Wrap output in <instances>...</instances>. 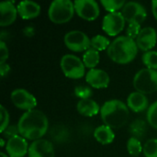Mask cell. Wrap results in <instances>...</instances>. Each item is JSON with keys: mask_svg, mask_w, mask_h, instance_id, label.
Listing matches in <instances>:
<instances>
[{"mask_svg": "<svg viewBox=\"0 0 157 157\" xmlns=\"http://www.w3.org/2000/svg\"><path fill=\"white\" fill-rule=\"evenodd\" d=\"M101 4L107 11L109 13H114L119 12L120 9H122L126 3L123 0H101Z\"/></svg>", "mask_w": 157, "mask_h": 157, "instance_id": "26", "label": "cell"}, {"mask_svg": "<svg viewBox=\"0 0 157 157\" xmlns=\"http://www.w3.org/2000/svg\"><path fill=\"white\" fill-rule=\"evenodd\" d=\"M145 157H157V139L148 140L143 148Z\"/></svg>", "mask_w": 157, "mask_h": 157, "instance_id": "27", "label": "cell"}, {"mask_svg": "<svg viewBox=\"0 0 157 157\" xmlns=\"http://www.w3.org/2000/svg\"><path fill=\"white\" fill-rule=\"evenodd\" d=\"M136 44L138 48L144 52L152 51V49L156 45L157 32L152 27H145L142 29L140 34L136 38Z\"/></svg>", "mask_w": 157, "mask_h": 157, "instance_id": "12", "label": "cell"}, {"mask_svg": "<svg viewBox=\"0 0 157 157\" xmlns=\"http://www.w3.org/2000/svg\"><path fill=\"white\" fill-rule=\"evenodd\" d=\"M110 43L109 40L103 35H96L91 39V48L98 52L108 50Z\"/></svg>", "mask_w": 157, "mask_h": 157, "instance_id": "23", "label": "cell"}, {"mask_svg": "<svg viewBox=\"0 0 157 157\" xmlns=\"http://www.w3.org/2000/svg\"><path fill=\"white\" fill-rule=\"evenodd\" d=\"M132 137H134L138 140H141L146 132V123L143 120H135L129 128Z\"/></svg>", "mask_w": 157, "mask_h": 157, "instance_id": "22", "label": "cell"}, {"mask_svg": "<svg viewBox=\"0 0 157 157\" xmlns=\"http://www.w3.org/2000/svg\"><path fill=\"white\" fill-rule=\"evenodd\" d=\"M138 49L136 41L133 39L128 36H120L111 41L107 52L113 62L120 64H126L135 59Z\"/></svg>", "mask_w": 157, "mask_h": 157, "instance_id": "3", "label": "cell"}, {"mask_svg": "<svg viewBox=\"0 0 157 157\" xmlns=\"http://www.w3.org/2000/svg\"><path fill=\"white\" fill-rule=\"evenodd\" d=\"M1 146H2V147L4 146V140H3V139H1Z\"/></svg>", "mask_w": 157, "mask_h": 157, "instance_id": "37", "label": "cell"}, {"mask_svg": "<svg viewBox=\"0 0 157 157\" xmlns=\"http://www.w3.org/2000/svg\"><path fill=\"white\" fill-rule=\"evenodd\" d=\"M54 148L52 144L44 139L33 141L29 147V157H54Z\"/></svg>", "mask_w": 157, "mask_h": 157, "instance_id": "13", "label": "cell"}, {"mask_svg": "<svg viewBox=\"0 0 157 157\" xmlns=\"http://www.w3.org/2000/svg\"><path fill=\"white\" fill-rule=\"evenodd\" d=\"M127 106L133 112L139 113L149 109V101L144 94L140 92H132L127 98Z\"/></svg>", "mask_w": 157, "mask_h": 157, "instance_id": "17", "label": "cell"}, {"mask_svg": "<svg viewBox=\"0 0 157 157\" xmlns=\"http://www.w3.org/2000/svg\"><path fill=\"white\" fill-rule=\"evenodd\" d=\"M8 58V49L6 44L1 40L0 41V63H5Z\"/></svg>", "mask_w": 157, "mask_h": 157, "instance_id": "33", "label": "cell"}, {"mask_svg": "<svg viewBox=\"0 0 157 157\" xmlns=\"http://www.w3.org/2000/svg\"><path fill=\"white\" fill-rule=\"evenodd\" d=\"M121 14L129 23L136 22L142 24L147 17V12L143 5L138 2H128L121 9Z\"/></svg>", "mask_w": 157, "mask_h": 157, "instance_id": "11", "label": "cell"}, {"mask_svg": "<svg viewBox=\"0 0 157 157\" xmlns=\"http://www.w3.org/2000/svg\"><path fill=\"white\" fill-rule=\"evenodd\" d=\"M9 72H10V66L8 63H0V75L2 77H5L6 75H7Z\"/></svg>", "mask_w": 157, "mask_h": 157, "instance_id": "34", "label": "cell"}, {"mask_svg": "<svg viewBox=\"0 0 157 157\" xmlns=\"http://www.w3.org/2000/svg\"><path fill=\"white\" fill-rule=\"evenodd\" d=\"M93 92L90 87L86 86H78L75 88V95L80 99H87L90 98Z\"/></svg>", "mask_w": 157, "mask_h": 157, "instance_id": "29", "label": "cell"}, {"mask_svg": "<svg viewBox=\"0 0 157 157\" xmlns=\"http://www.w3.org/2000/svg\"><path fill=\"white\" fill-rule=\"evenodd\" d=\"M101 119L105 125L111 129L123 127L130 117L128 106L119 99L106 101L100 109Z\"/></svg>", "mask_w": 157, "mask_h": 157, "instance_id": "2", "label": "cell"}, {"mask_svg": "<svg viewBox=\"0 0 157 157\" xmlns=\"http://www.w3.org/2000/svg\"><path fill=\"white\" fill-rule=\"evenodd\" d=\"M74 5L75 13L85 20L93 21L99 16V6L95 0H75Z\"/></svg>", "mask_w": 157, "mask_h": 157, "instance_id": "8", "label": "cell"}, {"mask_svg": "<svg viewBox=\"0 0 157 157\" xmlns=\"http://www.w3.org/2000/svg\"><path fill=\"white\" fill-rule=\"evenodd\" d=\"M63 41L65 46L76 52H86L91 47V40L88 36L80 30H72L64 35Z\"/></svg>", "mask_w": 157, "mask_h": 157, "instance_id": "7", "label": "cell"}, {"mask_svg": "<svg viewBox=\"0 0 157 157\" xmlns=\"http://www.w3.org/2000/svg\"><path fill=\"white\" fill-rule=\"evenodd\" d=\"M143 148L141 141L134 137H131L127 142V150L132 156H138L142 153Z\"/></svg>", "mask_w": 157, "mask_h": 157, "instance_id": "24", "label": "cell"}, {"mask_svg": "<svg viewBox=\"0 0 157 157\" xmlns=\"http://www.w3.org/2000/svg\"><path fill=\"white\" fill-rule=\"evenodd\" d=\"M94 137L99 144L107 145L114 141L115 134L111 128L107 125H101L96 128L94 132Z\"/></svg>", "mask_w": 157, "mask_h": 157, "instance_id": "20", "label": "cell"}, {"mask_svg": "<svg viewBox=\"0 0 157 157\" xmlns=\"http://www.w3.org/2000/svg\"><path fill=\"white\" fill-rule=\"evenodd\" d=\"M125 21L121 12L109 13L103 17L102 29L109 36H117L123 30Z\"/></svg>", "mask_w": 157, "mask_h": 157, "instance_id": "10", "label": "cell"}, {"mask_svg": "<svg viewBox=\"0 0 157 157\" xmlns=\"http://www.w3.org/2000/svg\"><path fill=\"white\" fill-rule=\"evenodd\" d=\"M17 13L23 19H31L37 17L40 13V6L30 0H25L20 2L17 6Z\"/></svg>", "mask_w": 157, "mask_h": 157, "instance_id": "18", "label": "cell"}, {"mask_svg": "<svg viewBox=\"0 0 157 157\" xmlns=\"http://www.w3.org/2000/svg\"><path fill=\"white\" fill-rule=\"evenodd\" d=\"M60 65L63 75L71 79H79L86 74L83 60L74 54H65L62 57Z\"/></svg>", "mask_w": 157, "mask_h": 157, "instance_id": "6", "label": "cell"}, {"mask_svg": "<svg viewBox=\"0 0 157 157\" xmlns=\"http://www.w3.org/2000/svg\"><path fill=\"white\" fill-rule=\"evenodd\" d=\"M19 135L26 140L37 141L47 132L49 121L46 115L38 109L26 111L17 122Z\"/></svg>", "mask_w": 157, "mask_h": 157, "instance_id": "1", "label": "cell"}, {"mask_svg": "<svg viewBox=\"0 0 157 157\" xmlns=\"http://www.w3.org/2000/svg\"><path fill=\"white\" fill-rule=\"evenodd\" d=\"M133 86L137 92L147 95L157 91V71L142 69L133 77Z\"/></svg>", "mask_w": 157, "mask_h": 157, "instance_id": "5", "label": "cell"}, {"mask_svg": "<svg viewBox=\"0 0 157 157\" xmlns=\"http://www.w3.org/2000/svg\"><path fill=\"white\" fill-rule=\"evenodd\" d=\"M2 133H3V135H4L6 138H7V139L9 140V139H11V138L15 137V136L19 135L18 127H17V126H15V125L8 126Z\"/></svg>", "mask_w": 157, "mask_h": 157, "instance_id": "32", "label": "cell"}, {"mask_svg": "<svg viewBox=\"0 0 157 157\" xmlns=\"http://www.w3.org/2000/svg\"><path fill=\"white\" fill-rule=\"evenodd\" d=\"M142 30V28H141V24L139 23H136V22H132V23H129V27L126 30V36L130 37L131 39H136L138 37V35L140 34Z\"/></svg>", "mask_w": 157, "mask_h": 157, "instance_id": "30", "label": "cell"}, {"mask_svg": "<svg viewBox=\"0 0 157 157\" xmlns=\"http://www.w3.org/2000/svg\"><path fill=\"white\" fill-rule=\"evenodd\" d=\"M0 26L6 27L13 24L17 18V8L12 1H4L0 3Z\"/></svg>", "mask_w": 157, "mask_h": 157, "instance_id": "16", "label": "cell"}, {"mask_svg": "<svg viewBox=\"0 0 157 157\" xmlns=\"http://www.w3.org/2000/svg\"><path fill=\"white\" fill-rule=\"evenodd\" d=\"M147 121L149 125L157 130V101L153 103L147 109Z\"/></svg>", "mask_w": 157, "mask_h": 157, "instance_id": "28", "label": "cell"}, {"mask_svg": "<svg viewBox=\"0 0 157 157\" xmlns=\"http://www.w3.org/2000/svg\"><path fill=\"white\" fill-rule=\"evenodd\" d=\"M0 116H1V132H3L8 127V123H9V114L4 106L0 107Z\"/></svg>", "mask_w": 157, "mask_h": 157, "instance_id": "31", "label": "cell"}, {"mask_svg": "<svg viewBox=\"0 0 157 157\" xmlns=\"http://www.w3.org/2000/svg\"><path fill=\"white\" fill-rule=\"evenodd\" d=\"M152 11H153L154 17L157 20V0H154L152 2Z\"/></svg>", "mask_w": 157, "mask_h": 157, "instance_id": "35", "label": "cell"}, {"mask_svg": "<svg viewBox=\"0 0 157 157\" xmlns=\"http://www.w3.org/2000/svg\"><path fill=\"white\" fill-rule=\"evenodd\" d=\"M29 144L20 135L9 139L6 145V151L9 157H23L29 152Z\"/></svg>", "mask_w": 157, "mask_h": 157, "instance_id": "14", "label": "cell"}, {"mask_svg": "<svg viewBox=\"0 0 157 157\" xmlns=\"http://www.w3.org/2000/svg\"><path fill=\"white\" fill-rule=\"evenodd\" d=\"M143 63L148 69L156 70L157 71V52L156 51H149L144 53Z\"/></svg>", "mask_w": 157, "mask_h": 157, "instance_id": "25", "label": "cell"}, {"mask_svg": "<svg viewBox=\"0 0 157 157\" xmlns=\"http://www.w3.org/2000/svg\"><path fill=\"white\" fill-rule=\"evenodd\" d=\"M99 52L98 51L90 48L87 51H86L83 54V63L86 67L90 69H95V67L99 63Z\"/></svg>", "mask_w": 157, "mask_h": 157, "instance_id": "21", "label": "cell"}, {"mask_svg": "<svg viewBox=\"0 0 157 157\" xmlns=\"http://www.w3.org/2000/svg\"><path fill=\"white\" fill-rule=\"evenodd\" d=\"M11 101L17 109L23 110L35 109L37 106V99L35 97L24 88H17L11 93Z\"/></svg>", "mask_w": 157, "mask_h": 157, "instance_id": "9", "label": "cell"}, {"mask_svg": "<svg viewBox=\"0 0 157 157\" xmlns=\"http://www.w3.org/2000/svg\"><path fill=\"white\" fill-rule=\"evenodd\" d=\"M77 111L79 114H81L82 116L85 117H93L96 116L98 112H100V109L98 104L91 99V98H87V99H80L77 103L76 106Z\"/></svg>", "mask_w": 157, "mask_h": 157, "instance_id": "19", "label": "cell"}, {"mask_svg": "<svg viewBox=\"0 0 157 157\" xmlns=\"http://www.w3.org/2000/svg\"><path fill=\"white\" fill-rule=\"evenodd\" d=\"M75 12V5L71 0H54L50 5L48 16L52 22L64 24L72 19Z\"/></svg>", "mask_w": 157, "mask_h": 157, "instance_id": "4", "label": "cell"}, {"mask_svg": "<svg viewBox=\"0 0 157 157\" xmlns=\"http://www.w3.org/2000/svg\"><path fill=\"white\" fill-rule=\"evenodd\" d=\"M86 81L94 88L100 89L109 86L110 78L107 72L101 69H90L86 75Z\"/></svg>", "mask_w": 157, "mask_h": 157, "instance_id": "15", "label": "cell"}, {"mask_svg": "<svg viewBox=\"0 0 157 157\" xmlns=\"http://www.w3.org/2000/svg\"><path fill=\"white\" fill-rule=\"evenodd\" d=\"M1 157H8V155H6V154H4V153H1Z\"/></svg>", "mask_w": 157, "mask_h": 157, "instance_id": "36", "label": "cell"}]
</instances>
